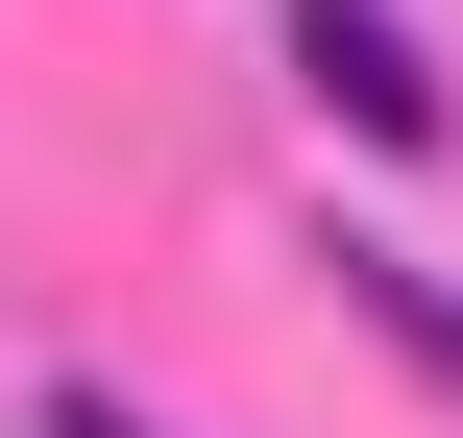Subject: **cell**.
Masks as SVG:
<instances>
[{
    "instance_id": "obj_1",
    "label": "cell",
    "mask_w": 463,
    "mask_h": 438,
    "mask_svg": "<svg viewBox=\"0 0 463 438\" xmlns=\"http://www.w3.org/2000/svg\"><path fill=\"white\" fill-rule=\"evenodd\" d=\"M293 73H317L366 146H439V73H415V24H391V0H293Z\"/></svg>"
}]
</instances>
